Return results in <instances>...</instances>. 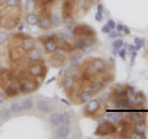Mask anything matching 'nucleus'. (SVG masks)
<instances>
[{
    "instance_id": "26",
    "label": "nucleus",
    "mask_w": 148,
    "mask_h": 139,
    "mask_svg": "<svg viewBox=\"0 0 148 139\" xmlns=\"http://www.w3.org/2000/svg\"><path fill=\"white\" fill-rule=\"evenodd\" d=\"M104 89V82L103 81H91L90 82V90L96 94V92H99Z\"/></svg>"
},
{
    "instance_id": "15",
    "label": "nucleus",
    "mask_w": 148,
    "mask_h": 139,
    "mask_svg": "<svg viewBox=\"0 0 148 139\" xmlns=\"http://www.w3.org/2000/svg\"><path fill=\"white\" fill-rule=\"evenodd\" d=\"M43 47H45V50H46L47 53H49V54L56 53V52L58 50V48H59V46H58V41L51 40V41H48V42L43 43Z\"/></svg>"
},
{
    "instance_id": "4",
    "label": "nucleus",
    "mask_w": 148,
    "mask_h": 139,
    "mask_svg": "<svg viewBox=\"0 0 148 139\" xmlns=\"http://www.w3.org/2000/svg\"><path fill=\"white\" fill-rule=\"evenodd\" d=\"M116 126L110 122V121H106L104 123L99 124L98 129L95 131V134L96 136H110V134H114L115 132H116Z\"/></svg>"
},
{
    "instance_id": "37",
    "label": "nucleus",
    "mask_w": 148,
    "mask_h": 139,
    "mask_svg": "<svg viewBox=\"0 0 148 139\" xmlns=\"http://www.w3.org/2000/svg\"><path fill=\"white\" fill-rule=\"evenodd\" d=\"M54 54H56V58H57V59L61 58V57H59V55H61V53H59L58 50H57V52H56ZM51 64H52L53 67H58V65H62L63 62H54V59H52V61H51Z\"/></svg>"
},
{
    "instance_id": "36",
    "label": "nucleus",
    "mask_w": 148,
    "mask_h": 139,
    "mask_svg": "<svg viewBox=\"0 0 148 139\" xmlns=\"http://www.w3.org/2000/svg\"><path fill=\"white\" fill-rule=\"evenodd\" d=\"M9 35L6 33L5 31H0V44H4L8 41Z\"/></svg>"
},
{
    "instance_id": "21",
    "label": "nucleus",
    "mask_w": 148,
    "mask_h": 139,
    "mask_svg": "<svg viewBox=\"0 0 148 139\" xmlns=\"http://www.w3.org/2000/svg\"><path fill=\"white\" fill-rule=\"evenodd\" d=\"M26 21H27V24L31 26H37L38 25V21H40V17L35 12H29L26 16Z\"/></svg>"
},
{
    "instance_id": "35",
    "label": "nucleus",
    "mask_w": 148,
    "mask_h": 139,
    "mask_svg": "<svg viewBox=\"0 0 148 139\" xmlns=\"http://www.w3.org/2000/svg\"><path fill=\"white\" fill-rule=\"evenodd\" d=\"M136 89H135V86H132V85H127V96L128 97H132L135 96V94H136Z\"/></svg>"
},
{
    "instance_id": "17",
    "label": "nucleus",
    "mask_w": 148,
    "mask_h": 139,
    "mask_svg": "<svg viewBox=\"0 0 148 139\" xmlns=\"http://www.w3.org/2000/svg\"><path fill=\"white\" fill-rule=\"evenodd\" d=\"M73 85H74V79H73L72 75H69V74L67 73L66 75L62 78V80H61V86L63 87V89L68 90V89H72Z\"/></svg>"
},
{
    "instance_id": "9",
    "label": "nucleus",
    "mask_w": 148,
    "mask_h": 139,
    "mask_svg": "<svg viewBox=\"0 0 148 139\" xmlns=\"http://www.w3.org/2000/svg\"><path fill=\"white\" fill-rule=\"evenodd\" d=\"M100 110V104L98 100H90L89 102L85 105L84 107V113L86 116H94L98 111Z\"/></svg>"
},
{
    "instance_id": "31",
    "label": "nucleus",
    "mask_w": 148,
    "mask_h": 139,
    "mask_svg": "<svg viewBox=\"0 0 148 139\" xmlns=\"http://www.w3.org/2000/svg\"><path fill=\"white\" fill-rule=\"evenodd\" d=\"M49 20H51V24H52V26H56V27H58L59 25L62 24L61 17H59V16L57 15V14H53V15H51Z\"/></svg>"
},
{
    "instance_id": "8",
    "label": "nucleus",
    "mask_w": 148,
    "mask_h": 139,
    "mask_svg": "<svg viewBox=\"0 0 148 139\" xmlns=\"http://www.w3.org/2000/svg\"><path fill=\"white\" fill-rule=\"evenodd\" d=\"M27 72H29V74L32 76V78H41L46 75V72H47V69H46L45 65H42V64H32V65L29 67V69H27Z\"/></svg>"
},
{
    "instance_id": "41",
    "label": "nucleus",
    "mask_w": 148,
    "mask_h": 139,
    "mask_svg": "<svg viewBox=\"0 0 148 139\" xmlns=\"http://www.w3.org/2000/svg\"><path fill=\"white\" fill-rule=\"evenodd\" d=\"M111 31V29H110V26L106 24V25H104L103 27H101V32H103V33H108L109 35V32Z\"/></svg>"
},
{
    "instance_id": "16",
    "label": "nucleus",
    "mask_w": 148,
    "mask_h": 139,
    "mask_svg": "<svg viewBox=\"0 0 148 139\" xmlns=\"http://www.w3.org/2000/svg\"><path fill=\"white\" fill-rule=\"evenodd\" d=\"M73 12V1L72 0H64L63 1V17L69 18Z\"/></svg>"
},
{
    "instance_id": "27",
    "label": "nucleus",
    "mask_w": 148,
    "mask_h": 139,
    "mask_svg": "<svg viewBox=\"0 0 148 139\" xmlns=\"http://www.w3.org/2000/svg\"><path fill=\"white\" fill-rule=\"evenodd\" d=\"M40 27V29L42 30H49V27L52 26V24H51V20L47 17H41L40 21H38V25H37Z\"/></svg>"
},
{
    "instance_id": "40",
    "label": "nucleus",
    "mask_w": 148,
    "mask_h": 139,
    "mask_svg": "<svg viewBox=\"0 0 148 139\" xmlns=\"http://www.w3.org/2000/svg\"><path fill=\"white\" fill-rule=\"evenodd\" d=\"M119 55H120V57H121V59H125V58H126V48H120L119 49Z\"/></svg>"
},
{
    "instance_id": "49",
    "label": "nucleus",
    "mask_w": 148,
    "mask_h": 139,
    "mask_svg": "<svg viewBox=\"0 0 148 139\" xmlns=\"http://www.w3.org/2000/svg\"><path fill=\"white\" fill-rule=\"evenodd\" d=\"M47 1H54V0H47Z\"/></svg>"
},
{
    "instance_id": "23",
    "label": "nucleus",
    "mask_w": 148,
    "mask_h": 139,
    "mask_svg": "<svg viewBox=\"0 0 148 139\" xmlns=\"http://www.w3.org/2000/svg\"><path fill=\"white\" fill-rule=\"evenodd\" d=\"M21 106H22V110L24 111H31L35 107V102L32 99H30V97H26V99H24L21 101Z\"/></svg>"
},
{
    "instance_id": "46",
    "label": "nucleus",
    "mask_w": 148,
    "mask_h": 139,
    "mask_svg": "<svg viewBox=\"0 0 148 139\" xmlns=\"http://www.w3.org/2000/svg\"><path fill=\"white\" fill-rule=\"evenodd\" d=\"M103 11H104L103 4H99V5H98V12H103Z\"/></svg>"
},
{
    "instance_id": "43",
    "label": "nucleus",
    "mask_w": 148,
    "mask_h": 139,
    "mask_svg": "<svg viewBox=\"0 0 148 139\" xmlns=\"http://www.w3.org/2000/svg\"><path fill=\"white\" fill-rule=\"evenodd\" d=\"M108 25L110 26L111 30H115V29H116V22H115L114 20H109V21H108Z\"/></svg>"
},
{
    "instance_id": "42",
    "label": "nucleus",
    "mask_w": 148,
    "mask_h": 139,
    "mask_svg": "<svg viewBox=\"0 0 148 139\" xmlns=\"http://www.w3.org/2000/svg\"><path fill=\"white\" fill-rule=\"evenodd\" d=\"M6 97H8V96H6V94H5V91H4V90H0V104L4 102Z\"/></svg>"
},
{
    "instance_id": "45",
    "label": "nucleus",
    "mask_w": 148,
    "mask_h": 139,
    "mask_svg": "<svg viewBox=\"0 0 148 139\" xmlns=\"http://www.w3.org/2000/svg\"><path fill=\"white\" fill-rule=\"evenodd\" d=\"M123 29H125V26H123V25H121V24L116 25V30H117L119 32H123Z\"/></svg>"
},
{
    "instance_id": "5",
    "label": "nucleus",
    "mask_w": 148,
    "mask_h": 139,
    "mask_svg": "<svg viewBox=\"0 0 148 139\" xmlns=\"http://www.w3.org/2000/svg\"><path fill=\"white\" fill-rule=\"evenodd\" d=\"M106 70V64L104 62V59L101 58H95L90 62L89 72L91 74H101Z\"/></svg>"
},
{
    "instance_id": "20",
    "label": "nucleus",
    "mask_w": 148,
    "mask_h": 139,
    "mask_svg": "<svg viewBox=\"0 0 148 139\" xmlns=\"http://www.w3.org/2000/svg\"><path fill=\"white\" fill-rule=\"evenodd\" d=\"M21 48L25 50V52H29L32 48H35V41L31 38V37H27V38L21 41Z\"/></svg>"
},
{
    "instance_id": "48",
    "label": "nucleus",
    "mask_w": 148,
    "mask_h": 139,
    "mask_svg": "<svg viewBox=\"0 0 148 139\" xmlns=\"http://www.w3.org/2000/svg\"><path fill=\"white\" fill-rule=\"evenodd\" d=\"M86 1H89V3H92V1H94V0H86Z\"/></svg>"
},
{
    "instance_id": "33",
    "label": "nucleus",
    "mask_w": 148,
    "mask_h": 139,
    "mask_svg": "<svg viewBox=\"0 0 148 139\" xmlns=\"http://www.w3.org/2000/svg\"><path fill=\"white\" fill-rule=\"evenodd\" d=\"M73 46H74V48H75V49H80V50H85V49H86V47H85V46L82 43V41H80L79 38L74 41Z\"/></svg>"
},
{
    "instance_id": "12",
    "label": "nucleus",
    "mask_w": 148,
    "mask_h": 139,
    "mask_svg": "<svg viewBox=\"0 0 148 139\" xmlns=\"http://www.w3.org/2000/svg\"><path fill=\"white\" fill-rule=\"evenodd\" d=\"M125 95H127V85L117 84L112 86V89H111V96H112V99H116V97L125 96Z\"/></svg>"
},
{
    "instance_id": "25",
    "label": "nucleus",
    "mask_w": 148,
    "mask_h": 139,
    "mask_svg": "<svg viewBox=\"0 0 148 139\" xmlns=\"http://www.w3.org/2000/svg\"><path fill=\"white\" fill-rule=\"evenodd\" d=\"M10 110H11V112L14 114H18V113H21L22 111V106H21V102H18V101H12V102L10 104Z\"/></svg>"
},
{
    "instance_id": "18",
    "label": "nucleus",
    "mask_w": 148,
    "mask_h": 139,
    "mask_svg": "<svg viewBox=\"0 0 148 139\" xmlns=\"http://www.w3.org/2000/svg\"><path fill=\"white\" fill-rule=\"evenodd\" d=\"M24 53H25V50L21 48V46L20 47H16V48H14V47L10 48V58L12 61H17V59L22 58Z\"/></svg>"
},
{
    "instance_id": "22",
    "label": "nucleus",
    "mask_w": 148,
    "mask_h": 139,
    "mask_svg": "<svg viewBox=\"0 0 148 139\" xmlns=\"http://www.w3.org/2000/svg\"><path fill=\"white\" fill-rule=\"evenodd\" d=\"M80 41H82V43L85 46V47H91V46H94L95 42H96V38H95V36H88V37H78Z\"/></svg>"
},
{
    "instance_id": "39",
    "label": "nucleus",
    "mask_w": 148,
    "mask_h": 139,
    "mask_svg": "<svg viewBox=\"0 0 148 139\" xmlns=\"http://www.w3.org/2000/svg\"><path fill=\"white\" fill-rule=\"evenodd\" d=\"M109 36H110V38H117V37L120 36V32H119V31L111 30V31L109 32Z\"/></svg>"
},
{
    "instance_id": "30",
    "label": "nucleus",
    "mask_w": 148,
    "mask_h": 139,
    "mask_svg": "<svg viewBox=\"0 0 148 139\" xmlns=\"http://www.w3.org/2000/svg\"><path fill=\"white\" fill-rule=\"evenodd\" d=\"M25 9L29 12H32L36 9V0H26L25 1Z\"/></svg>"
},
{
    "instance_id": "24",
    "label": "nucleus",
    "mask_w": 148,
    "mask_h": 139,
    "mask_svg": "<svg viewBox=\"0 0 148 139\" xmlns=\"http://www.w3.org/2000/svg\"><path fill=\"white\" fill-rule=\"evenodd\" d=\"M92 96H94V92L91 90H84L80 92V102H88V101H90L92 99Z\"/></svg>"
},
{
    "instance_id": "19",
    "label": "nucleus",
    "mask_w": 148,
    "mask_h": 139,
    "mask_svg": "<svg viewBox=\"0 0 148 139\" xmlns=\"http://www.w3.org/2000/svg\"><path fill=\"white\" fill-rule=\"evenodd\" d=\"M4 91H5V94H6V96L8 97H12V96H17L18 94H20V89H17L16 86H14L12 84H9V85H6L5 87L3 89Z\"/></svg>"
},
{
    "instance_id": "2",
    "label": "nucleus",
    "mask_w": 148,
    "mask_h": 139,
    "mask_svg": "<svg viewBox=\"0 0 148 139\" xmlns=\"http://www.w3.org/2000/svg\"><path fill=\"white\" fill-rule=\"evenodd\" d=\"M49 122L52 123V126L57 127L59 124L62 123H71V113L69 112H64V113H61V112H54L51 114L49 117Z\"/></svg>"
},
{
    "instance_id": "34",
    "label": "nucleus",
    "mask_w": 148,
    "mask_h": 139,
    "mask_svg": "<svg viewBox=\"0 0 148 139\" xmlns=\"http://www.w3.org/2000/svg\"><path fill=\"white\" fill-rule=\"evenodd\" d=\"M121 47H123V41H122L121 38L115 40V41H114V43H112V48H114V49H116V50H119Z\"/></svg>"
},
{
    "instance_id": "11",
    "label": "nucleus",
    "mask_w": 148,
    "mask_h": 139,
    "mask_svg": "<svg viewBox=\"0 0 148 139\" xmlns=\"http://www.w3.org/2000/svg\"><path fill=\"white\" fill-rule=\"evenodd\" d=\"M36 108L42 113H49V112H52L53 106L47 100H38L36 102Z\"/></svg>"
},
{
    "instance_id": "47",
    "label": "nucleus",
    "mask_w": 148,
    "mask_h": 139,
    "mask_svg": "<svg viewBox=\"0 0 148 139\" xmlns=\"http://www.w3.org/2000/svg\"><path fill=\"white\" fill-rule=\"evenodd\" d=\"M18 32H22V30H24V26H22V25H20V26H18Z\"/></svg>"
},
{
    "instance_id": "7",
    "label": "nucleus",
    "mask_w": 148,
    "mask_h": 139,
    "mask_svg": "<svg viewBox=\"0 0 148 139\" xmlns=\"http://www.w3.org/2000/svg\"><path fill=\"white\" fill-rule=\"evenodd\" d=\"M126 117L135 124V126H142V124H145L146 114L143 113L142 111H131Z\"/></svg>"
},
{
    "instance_id": "14",
    "label": "nucleus",
    "mask_w": 148,
    "mask_h": 139,
    "mask_svg": "<svg viewBox=\"0 0 148 139\" xmlns=\"http://www.w3.org/2000/svg\"><path fill=\"white\" fill-rule=\"evenodd\" d=\"M131 100H132L133 106H136V107H140V106H143L146 104V96L142 91H137Z\"/></svg>"
},
{
    "instance_id": "38",
    "label": "nucleus",
    "mask_w": 148,
    "mask_h": 139,
    "mask_svg": "<svg viewBox=\"0 0 148 139\" xmlns=\"http://www.w3.org/2000/svg\"><path fill=\"white\" fill-rule=\"evenodd\" d=\"M143 44H145V40L140 38V37H136V38H135V46H136V47H138V49H140Z\"/></svg>"
},
{
    "instance_id": "32",
    "label": "nucleus",
    "mask_w": 148,
    "mask_h": 139,
    "mask_svg": "<svg viewBox=\"0 0 148 139\" xmlns=\"http://www.w3.org/2000/svg\"><path fill=\"white\" fill-rule=\"evenodd\" d=\"M21 0H5V5L8 7H15V6H20Z\"/></svg>"
},
{
    "instance_id": "13",
    "label": "nucleus",
    "mask_w": 148,
    "mask_h": 139,
    "mask_svg": "<svg viewBox=\"0 0 148 139\" xmlns=\"http://www.w3.org/2000/svg\"><path fill=\"white\" fill-rule=\"evenodd\" d=\"M26 58H27V61L31 62V63H38L41 61V58H42V55H41L40 50L35 47V48H32L31 50L27 52Z\"/></svg>"
},
{
    "instance_id": "28",
    "label": "nucleus",
    "mask_w": 148,
    "mask_h": 139,
    "mask_svg": "<svg viewBox=\"0 0 148 139\" xmlns=\"http://www.w3.org/2000/svg\"><path fill=\"white\" fill-rule=\"evenodd\" d=\"M106 118L109 119V121H120L122 117H121V113L120 112H116V111H109L108 113H106Z\"/></svg>"
},
{
    "instance_id": "1",
    "label": "nucleus",
    "mask_w": 148,
    "mask_h": 139,
    "mask_svg": "<svg viewBox=\"0 0 148 139\" xmlns=\"http://www.w3.org/2000/svg\"><path fill=\"white\" fill-rule=\"evenodd\" d=\"M18 79H20V90L21 92H25V94L35 91L40 85V82H37L35 79H31L25 75H21Z\"/></svg>"
},
{
    "instance_id": "44",
    "label": "nucleus",
    "mask_w": 148,
    "mask_h": 139,
    "mask_svg": "<svg viewBox=\"0 0 148 139\" xmlns=\"http://www.w3.org/2000/svg\"><path fill=\"white\" fill-rule=\"evenodd\" d=\"M95 18H96V21H101V20H103V12H96L95 14Z\"/></svg>"
},
{
    "instance_id": "6",
    "label": "nucleus",
    "mask_w": 148,
    "mask_h": 139,
    "mask_svg": "<svg viewBox=\"0 0 148 139\" xmlns=\"http://www.w3.org/2000/svg\"><path fill=\"white\" fill-rule=\"evenodd\" d=\"M73 35L77 37H88V36H95V31L88 25H78L74 27Z\"/></svg>"
},
{
    "instance_id": "3",
    "label": "nucleus",
    "mask_w": 148,
    "mask_h": 139,
    "mask_svg": "<svg viewBox=\"0 0 148 139\" xmlns=\"http://www.w3.org/2000/svg\"><path fill=\"white\" fill-rule=\"evenodd\" d=\"M112 104L115 105V107L119 108V110H131L133 107L131 97H128L127 95L112 99Z\"/></svg>"
},
{
    "instance_id": "10",
    "label": "nucleus",
    "mask_w": 148,
    "mask_h": 139,
    "mask_svg": "<svg viewBox=\"0 0 148 139\" xmlns=\"http://www.w3.org/2000/svg\"><path fill=\"white\" fill-rule=\"evenodd\" d=\"M71 133V127H69L68 123H62L57 126L54 131V137L56 138H67Z\"/></svg>"
},
{
    "instance_id": "29",
    "label": "nucleus",
    "mask_w": 148,
    "mask_h": 139,
    "mask_svg": "<svg viewBox=\"0 0 148 139\" xmlns=\"http://www.w3.org/2000/svg\"><path fill=\"white\" fill-rule=\"evenodd\" d=\"M11 114H12V112H11L10 107H3L0 110V118L1 119H6L9 117H11Z\"/></svg>"
}]
</instances>
